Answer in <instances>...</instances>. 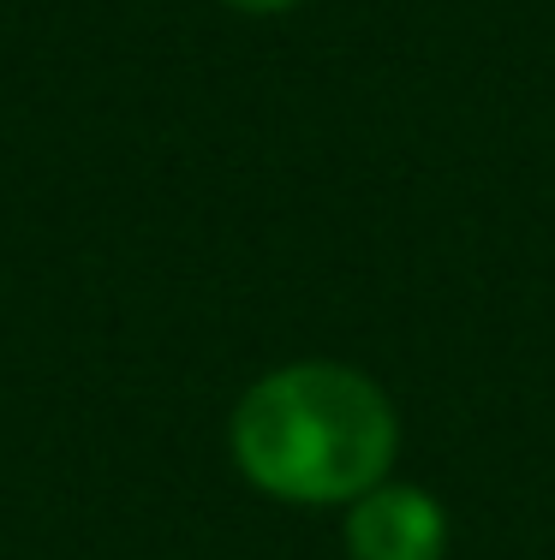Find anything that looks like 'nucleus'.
Returning a JSON list of instances; mask_svg holds the SVG:
<instances>
[{"mask_svg": "<svg viewBox=\"0 0 555 560\" xmlns=\"http://www.w3.org/2000/svg\"><path fill=\"white\" fill-rule=\"evenodd\" d=\"M233 465L251 489L293 506H347L394 471V399L352 364L305 358L257 376L233 406Z\"/></svg>", "mask_w": 555, "mask_h": 560, "instance_id": "1", "label": "nucleus"}, {"mask_svg": "<svg viewBox=\"0 0 555 560\" xmlns=\"http://www.w3.org/2000/svg\"><path fill=\"white\" fill-rule=\"evenodd\" d=\"M347 555L352 560H442L448 555V513L430 489L382 477L359 501H347Z\"/></svg>", "mask_w": 555, "mask_h": 560, "instance_id": "2", "label": "nucleus"}, {"mask_svg": "<svg viewBox=\"0 0 555 560\" xmlns=\"http://www.w3.org/2000/svg\"><path fill=\"white\" fill-rule=\"evenodd\" d=\"M221 7H233V12H287V7H299V0H221Z\"/></svg>", "mask_w": 555, "mask_h": 560, "instance_id": "3", "label": "nucleus"}]
</instances>
